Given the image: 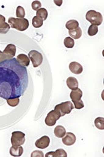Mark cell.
I'll use <instances>...</instances> for the list:
<instances>
[{"label": "cell", "instance_id": "obj_23", "mask_svg": "<svg viewBox=\"0 0 104 157\" xmlns=\"http://www.w3.org/2000/svg\"><path fill=\"white\" fill-rule=\"evenodd\" d=\"M16 16L17 18H24L25 10L22 6H17L16 9Z\"/></svg>", "mask_w": 104, "mask_h": 157}, {"label": "cell", "instance_id": "obj_29", "mask_svg": "<svg viewBox=\"0 0 104 157\" xmlns=\"http://www.w3.org/2000/svg\"><path fill=\"white\" fill-rule=\"evenodd\" d=\"M31 157H44V154H43L42 151L35 150L33 151L31 154Z\"/></svg>", "mask_w": 104, "mask_h": 157}, {"label": "cell", "instance_id": "obj_7", "mask_svg": "<svg viewBox=\"0 0 104 157\" xmlns=\"http://www.w3.org/2000/svg\"><path fill=\"white\" fill-rule=\"evenodd\" d=\"M60 116L55 110H52L47 114L45 118V124L48 126H53L56 124L57 120L60 119Z\"/></svg>", "mask_w": 104, "mask_h": 157}, {"label": "cell", "instance_id": "obj_30", "mask_svg": "<svg viewBox=\"0 0 104 157\" xmlns=\"http://www.w3.org/2000/svg\"><path fill=\"white\" fill-rule=\"evenodd\" d=\"M5 25H6V17L0 14V29L4 27Z\"/></svg>", "mask_w": 104, "mask_h": 157}, {"label": "cell", "instance_id": "obj_26", "mask_svg": "<svg viewBox=\"0 0 104 157\" xmlns=\"http://www.w3.org/2000/svg\"><path fill=\"white\" fill-rule=\"evenodd\" d=\"M56 154V157H59V156H67V154L66 153V151L63 149H58L56 151H54Z\"/></svg>", "mask_w": 104, "mask_h": 157}, {"label": "cell", "instance_id": "obj_32", "mask_svg": "<svg viewBox=\"0 0 104 157\" xmlns=\"http://www.w3.org/2000/svg\"><path fill=\"white\" fill-rule=\"evenodd\" d=\"M54 4L56 5H57L58 6H60L63 4L62 0H54Z\"/></svg>", "mask_w": 104, "mask_h": 157}, {"label": "cell", "instance_id": "obj_9", "mask_svg": "<svg viewBox=\"0 0 104 157\" xmlns=\"http://www.w3.org/2000/svg\"><path fill=\"white\" fill-rule=\"evenodd\" d=\"M63 138V143L67 146H72L76 143L77 138L76 136L73 133L68 132L66 133L65 136Z\"/></svg>", "mask_w": 104, "mask_h": 157}, {"label": "cell", "instance_id": "obj_28", "mask_svg": "<svg viewBox=\"0 0 104 157\" xmlns=\"http://www.w3.org/2000/svg\"><path fill=\"white\" fill-rule=\"evenodd\" d=\"M10 28H11V27H10L9 23H6V25H4V27L0 29V34H6V33L9 31Z\"/></svg>", "mask_w": 104, "mask_h": 157}, {"label": "cell", "instance_id": "obj_5", "mask_svg": "<svg viewBox=\"0 0 104 157\" xmlns=\"http://www.w3.org/2000/svg\"><path fill=\"white\" fill-rule=\"evenodd\" d=\"M11 142L12 146H22L25 143V134L22 131H14L12 133Z\"/></svg>", "mask_w": 104, "mask_h": 157}, {"label": "cell", "instance_id": "obj_31", "mask_svg": "<svg viewBox=\"0 0 104 157\" xmlns=\"http://www.w3.org/2000/svg\"><path fill=\"white\" fill-rule=\"evenodd\" d=\"M8 59V58H7V57L5 55L3 52H2L1 50H0V63L4 62V61Z\"/></svg>", "mask_w": 104, "mask_h": 157}, {"label": "cell", "instance_id": "obj_22", "mask_svg": "<svg viewBox=\"0 0 104 157\" xmlns=\"http://www.w3.org/2000/svg\"><path fill=\"white\" fill-rule=\"evenodd\" d=\"M64 45L67 48H72L74 46V40L71 37H66L64 40Z\"/></svg>", "mask_w": 104, "mask_h": 157}, {"label": "cell", "instance_id": "obj_21", "mask_svg": "<svg viewBox=\"0 0 104 157\" xmlns=\"http://www.w3.org/2000/svg\"><path fill=\"white\" fill-rule=\"evenodd\" d=\"M95 125L96 128L99 130H103L104 129V118L103 117H97L95 120Z\"/></svg>", "mask_w": 104, "mask_h": 157}, {"label": "cell", "instance_id": "obj_27", "mask_svg": "<svg viewBox=\"0 0 104 157\" xmlns=\"http://www.w3.org/2000/svg\"><path fill=\"white\" fill-rule=\"evenodd\" d=\"M42 4L40 1H34L31 3V7L34 11H38V10L41 8Z\"/></svg>", "mask_w": 104, "mask_h": 157}, {"label": "cell", "instance_id": "obj_10", "mask_svg": "<svg viewBox=\"0 0 104 157\" xmlns=\"http://www.w3.org/2000/svg\"><path fill=\"white\" fill-rule=\"evenodd\" d=\"M4 54L8 58V59H11L16 54V46L14 44H9L5 48L3 51Z\"/></svg>", "mask_w": 104, "mask_h": 157}, {"label": "cell", "instance_id": "obj_2", "mask_svg": "<svg viewBox=\"0 0 104 157\" xmlns=\"http://www.w3.org/2000/svg\"><path fill=\"white\" fill-rule=\"evenodd\" d=\"M8 22L12 28L21 32L27 30L29 26V20L26 18H16L11 17L9 18Z\"/></svg>", "mask_w": 104, "mask_h": 157}, {"label": "cell", "instance_id": "obj_19", "mask_svg": "<svg viewBox=\"0 0 104 157\" xmlns=\"http://www.w3.org/2000/svg\"><path fill=\"white\" fill-rule=\"evenodd\" d=\"M36 16L39 17L40 18H41L43 21L46 20L48 17V12L46 9L44 8H40L38 9L36 12Z\"/></svg>", "mask_w": 104, "mask_h": 157}, {"label": "cell", "instance_id": "obj_1", "mask_svg": "<svg viewBox=\"0 0 104 157\" xmlns=\"http://www.w3.org/2000/svg\"><path fill=\"white\" fill-rule=\"evenodd\" d=\"M28 85L26 68L13 58L0 63V97L5 99L19 98Z\"/></svg>", "mask_w": 104, "mask_h": 157}, {"label": "cell", "instance_id": "obj_15", "mask_svg": "<svg viewBox=\"0 0 104 157\" xmlns=\"http://www.w3.org/2000/svg\"><path fill=\"white\" fill-rule=\"evenodd\" d=\"M67 87H69L70 90H75L78 87V82L77 79L74 77H69L66 81Z\"/></svg>", "mask_w": 104, "mask_h": 157}, {"label": "cell", "instance_id": "obj_18", "mask_svg": "<svg viewBox=\"0 0 104 157\" xmlns=\"http://www.w3.org/2000/svg\"><path fill=\"white\" fill-rule=\"evenodd\" d=\"M78 25H79V23H78L77 20H70L69 21L67 22V23L65 25V27L68 30H73L78 27Z\"/></svg>", "mask_w": 104, "mask_h": 157}, {"label": "cell", "instance_id": "obj_14", "mask_svg": "<svg viewBox=\"0 0 104 157\" xmlns=\"http://www.w3.org/2000/svg\"><path fill=\"white\" fill-rule=\"evenodd\" d=\"M24 149L22 146H12L9 153L13 156H21L23 154Z\"/></svg>", "mask_w": 104, "mask_h": 157}, {"label": "cell", "instance_id": "obj_3", "mask_svg": "<svg viewBox=\"0 0 104 157\" xmlns=\"http://www.w3.org/2000/svg\"><path fill=\"white\" fill-rule=\"evenodd\" d=\"M85 18L90 22L92 25L99 26L101 25L103 22V16L101 13L95 11V10H90L87 12Z\"/></svg>", "mask_w": 104, "mask_h": 157}, {"label": "cell", "instance_id": "obj_33", "mask_svg": "<svg viewBox=\"0 0 104 157\" xmlns=\"http://www.w3.org/2000/svg\"><path fill=\"white\" fill-rule=\"evenodd\" d=\"M45 156H53V157H56V154L54 151H50V152H48L46 154H45Z\"/></svg>", "mask_w": 104, "mask_h": 157}, {"label": "cell", "instance_id": "obj_4", "mask_svg": "<svg viewBox=\"0 0 104 157\" xmlns=\"http://www.w3.org/2000/svg\"><path fill=\"white\" fill-rule=\"evenodd\" d=\"M74 108V104H72V102L65 101V102H63L60 104L56 105L54 110L60 117H63L67 114H70Z\"/></svg>", "mask_w": 104, "mask_h": 157}, {"label": "cell", "instance_id": "obj_16", "mask_svg": "<svg viewBox=\"0 0 104 157\" xmlns=\"http://www.w3.org/2000/svg\"><path fill=\"white\" fill-rule=\"evenodd\" d=\"M54 134L58 138H62L66 134V130L64 126L58 125L54 128Z\"/></svg>", "mask_w": 104, "mask_h": 157}, {"label": "cell", "instance_id": "obj_11", "mask_svg": "<svg viewBox=\"0 0 104 157\" xmlns=\"http://www.w3.org/2000/svg\"><path fill=\"white\" fill-rule=\"evenodd\" d=\"M82 96L83 92L78 87L75 89V90H73L70 93V98L74 104L80 101L81 100V98H82Z\"/></svg>", "mask_w": 104, "mask_h": 157}, {"label": "cell", "instance_id": "obj_13", "mask_svg": "<svg viewBox=\"0 0 104 157\" xmlns=\"http://www.w3.org/2000/svg\"><path fill=\"white\" fill-rule=\"evenodd\" d=\"M16 59H17V62H18L20 65L24 67H29V65L30 64V59L29 58V57L25 54L18 55V56L17 57Z\"/></svg>", "mask_w": 104, "mask_h": 157}, {"label": "cell", "instance_id": "obj_17", "mask_svg": "<svg viewBox=\"0 0 104 157\" xmlns=\"http://www.w3.org/2000/svg\"><path fill=\"white\" fill-rule=\"evenodd\" d=\"M69 34L71 38H72V39H80L81 36H82V29L78 27L75 29L69 30Z\"/></svg>", "mask_w": 104, "mask_h": 157}, {"label": "cell", "instance_id": "obj_6", "mask_svg": "<svg viewBox=\"0 0 104 157\" xmlns=\"http://www.w3.org/2000/svg\"><path fill=\"white\" fill-rule=\"evenodd\" d=\"M29 58L31 59L33 66L36 68L41 65L43 61V56L40 52L37 50H31L29 52Z\"/></svg>", "mask_w": 104, "mask_h": 157}, {"label": "cell", "instance_id": "obj_12", "mask_svg": "<svg viewBox=\"0 0 104 157\" xmlns=\"http://www.w3.org/2000/svg\"><path fill=\"white\" fill-rule=\"evenodd\" d=\"M69 69L71 72L77 75L82 73L83 71V68L82 67V65L80 64L79 63L77 62H71L69 65Z\"/></svg>", "mask_w": 104, "mask_h": 157}, {"label": "cell", "instance_id": "obj_24", "mask_svg": "<svg viewBox=\"0 0 104 157\" xmlns=\"http://www.w3.org/2000/svg\"><path fill=\"white\" fill-rule=\"evenodd\" d=\"M98 27L97 26H96V25H91L90 27H89V29H88V34L89 36H93L96 35V34L98 33Z\"/></svg>", "mask_w": 104, "mask_h": 157}, {"label": "cell", "instance_id": "obj_8", "mask_svg": "<svg viewBox=\"0 0 104 157\" xmlns=\"http://www.w3.org/2000/svg\"><path fill=\"white\" fill-rule=\"evenodd\" d=\"M50 138L47 136H42V138H39L35 143V145L39 149H46L49 146Z\"/></svg>", "mask_w": 104, "mask_h": 157}, {"label": "cell", "instance_id": "obj_25", "mask_svg": "<svg viewBox=\"0 0 104 157\" xmlns=\"http://www.w3.org/2000/svg\"><path fill=\"white\" fill-rule=\"evenodd\" d=\"M6 102L8 103L9 105L11 106V107H16L20 103V98H9L6 100Z\"/></svg>", "mask_w": 104, "mask_h": 157}, {"label": "cell", "instance_id": "obj_20", "mask_svg": "<svg viewBox=\"0 0 104 157\" xmlns=\"http://www.w3.org/2000/svg\"><path fill=\"white\" fill-rule=\"evenodd\" d=\"M32 25L35 28H40L43 25V20L38 16H34L32 20Z\"/></svg>", "mask_w": 104, "mask_h": 157}]
</instances>
